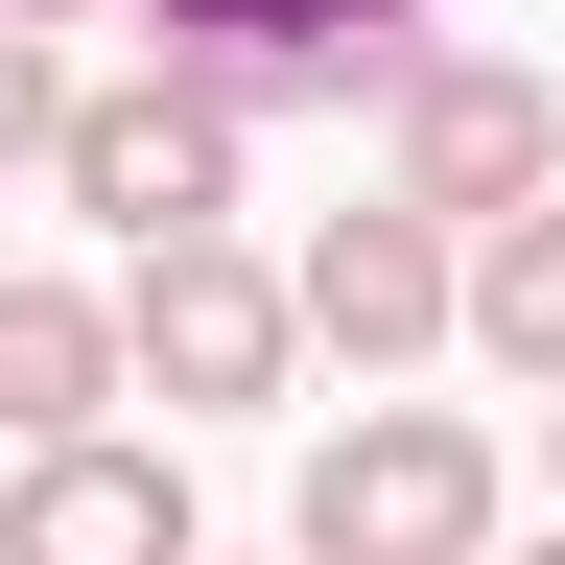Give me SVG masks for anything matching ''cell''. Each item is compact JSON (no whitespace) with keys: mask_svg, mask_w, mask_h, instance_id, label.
I'll return each instance as SVG.
<instances>
[{"mask_svg":"<svg viewBox=\"0 0 565 565\" xmlns=\"http://www.w3.org/2000/svg\"><path fill=\"white\" fill-rule=\"evenodd\" d=\"M565 189V95H542V71L519 47H424L401 71V95H377V212H424V236H494V212H542Z\"/></svg>","mask_w":565,"mask_h":565,"instance_id":"cell-1","label":"cell"},{"mask_svg":"<svg viewBox=\"0 0 565 565\" xmlns=\"http://www.w3.org/2000/svg\"><path fill=\"white\" fill-rule=\"evenodd\" d=\"M95 307H118V401H166V424H259L282 377H307L259 236H166V259H118Z\"/></svg>","mask_w":565,"mask_h":565,"instance_id":"cell-2","label":"cell"},{"mask_svg":"<svg viewBox=\"0 0 565 565\" xmlns=\"http://www.w3.org/2000/svg\"><path fill=\"white\" fill-rule=\"evenodd\" d=\"M282 565H494V424H448V401H353L330 448H307Z\"/></svg>","mask_w":565,"mask_h":565,"instance_id":"cell-3","label":"cell"},{"mask_svg":"<svg viewBox=\"0 0 565 565\" xmlns=\"http://www.w3.org/2000/svg\"><path fill=\"white\" fill-rule=\"evenodd\" d=\"M47 189L95 212L118 259H166V236H236V118L166 95V71H71V141H47Z\"/></svg>","mask_w":565,"mask_h":565,"instance_id":"cell-4","label":"cell"},{"mask_svg":"<svg viewBox=\"0 0 565 565\" xmlns=\"http://www.w3.org/2000/svg\"><path fill=\"white\" fill-rule=\"evenodd\" d=\"M282 330L307 353H353V377H424V353H448V236H424V212H307V259H282Z\"/></svg>","mask_w":565,"mask_h":565,"instance_id":"cell-5","label":"cell"},{"mask_svg":"<svg viewBox=\"0 0 565 565\" xmlns=\"http://www.w3.org/2000/svg\"><path fill=\"white\" fill-rule=\"evenodd\" d=\"M0 565H212V542H189V471L95 424V448H24V471H0Z\"/></svg>","mask_w":565,"mask_h":565,"instance_id":"cell-6","label":"cell"},{"mask_svg":"<svg viewBox=\"0 0 565 565\" xmlns=\"http://www.w3.org/2000/svg\"><path fill=\"white\" fill-rule=\"evenodd\" d=\"M95 401H118V307L0 259V448H95Z\"/></svg>","mask_w":565,"mask_h":565,"instance_id":"cell-7","label":"cell"},{"mask_svg":"<svg viewBox=\"0 0 565 565\" xmlns=\"http://www.w3.org/2000/svg\"><path fill=\"white\" fill-rule=\"evenodd\" d=\"M448 353H494V377H542V401H565V189H542V212H494V236L448 259Z\"/></svg>","mask_w":565,"mask_h":565,"instance_id":"cell-8","label":"cell"},{"mask_svg":"<svg viewBox=\"0 0 565 565\" xmlns=\"http://www.w3.org/2000/svg\"><path fill=\"white\" fill-rule=\"evenodd\" d=\"M47 141H71V47H24V24H0V166H47Z\"/></svg>","mask_w":565,"mask_h":565,"instance_id":"cell-9","label":"cell"},{"mask_svg":"<svg viewBox=\"0 0 565 565\" xmlns=\"http://www.w3.org/2000/svg\"><path fill=\"white\" fill-rule=\"evenodd\" d=\"M0 24H24V47H71V24H118V0H0Z\"/></svg>","mask_w":565,"mask_h":565,"instance_id":"cell-10","label":"cell"},{"mask_svg":"<svg viewBox=\"0 0 565 565\" xmlns=\"http://www.w3.org/2000/svg\"><path fill=\"white\" fill-rule=\"evenodd\" d=\"M494 565H565V519H542V542H494Z\"/></svg>","mask_w":565,"mask_h":565,"instance_id":"cell-11","label":"cell"},{"mask_svg":"<svg viewBox=\"0 0 565 565\" xmlns=\"http://www.w3.org/2000/svg\"><path fill=\"white\" fill-rule=\"evenodd\" d=\"M542 471H565V401H542Z\"/></svg>","mask_w":565,"mask_h":565,"instance_id":"cell-12","label":"cell"}]
</instances>
